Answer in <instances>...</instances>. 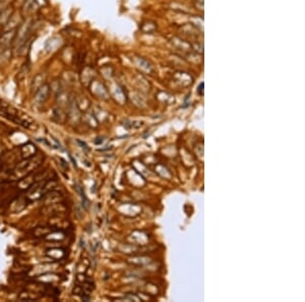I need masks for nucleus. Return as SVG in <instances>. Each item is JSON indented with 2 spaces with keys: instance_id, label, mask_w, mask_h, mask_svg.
I'll list each match as a JSON object with an SVG mask.
<instances>
[{
  "instance_id": "1",
  "label": "nucleus",
  "mask_w": 305,
  "mask_h": 302,
  "mask_svg": "<svg viewBox=\"0 0 305 302\" xmlns=\"http://www.w3.org/2000/svg\"><path fill=\"white\" fill-rule=\"evenodd\" d=\"M16 30L4 31L2 35H0V52H4L11 44H13L14 37H15Z\"/></svg>"
},
{
  "instance_id": "2",
  "label": "nucleus",
  "mask_w": 305,
  "mask_h": 302,
  "mask_svg": "<svg viewBox=\"0 0 305 302\" xmlns=\"http://www.w3.org/2000/svg\"><path fill=\"white\" fill-rule=\"evenodd\" d=\"M21 14L20 15H19L17 13L15 12H13L12 13V15L10 16V19L9 20L7 21V24L4 26V31H9V30H16L17 28H19L20 26V24L23 23L21 21Z\"/></svg>"
},
{
  "instance_id": "3",
  "label": "nucleus",
  "mask_w": 305,
  "mask_h": 302,
  "mask_svg": "<svg viewBox=\"0 0 305 302\" xmlns=\"http://www.w3.org/2000/svg\"><path fill=\"white\" fill-rule=\"evenodd\" d=\"M50 90H49V85L44 84L41 88H39L37 91H36V97L35 100L38 104H42L44 103L46 100H47L48 96H49Z\"/></svg>"
},
{
  "instance_id": "4",
  "label": "nucleus",
  "mask_w": 305,
  "mask_h": 302,
  "mask_svg": "<svg viewBox=\"0 0 305 302\" xmlns=\"http://www.w3.org/2000/svg\"><path fill=\"white\" fill-rule=\"evenodd\" d=\"M13 9L12 7H6L3 10L0 11V28H4V26L7 24V21L9 20L10 16L12 15L13 13Z\"/></svg>"
},
{
  "instance_id": "5",
  "label": "nucleus",
  "mask_w": 305,
  "mask_h": 302,
  "mask_svg": "<svg viewBox=\"0 0 305 302\" xmlns=\"http://www.w3.org/2000/svg\"><path fill=\"white\" fill-rule=\"evenodd\" d=\"M47 44H52V46H50V47L46 48V49L48 50V51H52V50H55L59 46L60 40H59V38H52V39H50V40L47 42Z\"/></svg>"
},
{
  "instance_id": "6",
  "label": "nucleus",
  "mask_w": 305,
  "mask_h": 302,
  "mask_svg": "<svg viewBox=\"0 0 305 302\" xmlns=\"http://www.w3.org/2000/svg\"><path fill=\"white\" fill-rule=\"evenodd\" d=\"M78 191H80L81 196V199H82V203H84L82 204H85V208H89V200L87 199V196H85L84 190H82V188H81V186H78Z\"/></svg>"
},
{
  "instance_id": "7",
  "label": "nucleus",
  "mask_w": 305,
  "mask_h": 302,
  "mask_svg": "<svg viewBox=\"0 0 305 302\" xmlns=\"http://www.w3.org/2000/svg\"><path fill=\"white\" fill-rule=\"evenodd\" d=\"M203 84H200L199 89H198V91H199V94H200V95H203Z\"/></svg>"
}]
</instances>
